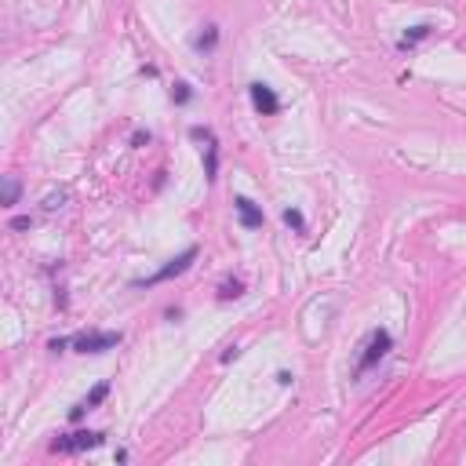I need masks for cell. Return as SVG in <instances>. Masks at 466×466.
Masks as SVG:
<instances>
[{"mask_svg":"<svg viewBox=\"0 0 466 466\" xmlns=\"http://www.w3.org/2000/svg\"><path fill=\"white\" fill-rule=\"evenodd\" d=\"M193 259H197V248H186L182 255H175L172 263H167L164 270H157L153 277H146V281H135L139 288H150V285H164V281H172V277H179V273H186L193 266Z\"/></svg>","mask_w":466,"mask_h":466,"instance_id":"obj_1","label":"cell"},{"mask_svg":"<svg viewBox=\"0 0 466 466\" xmlns=\"http://www.w3.org/2000/svg\"><path fill=\"white\" fill-rule=\"evenodd\" d=\"M121 339H124L121 331H84V335H77V339H69V343L81 353H102V350L121 346Z\"/></svg>","mask_w":466,"mask_h":466,"instance_id":"obj_2","label":"cell"},{"mask_svg":"<svg viewBox=\"0 0 466 466\" xmlns=\"http://www.w3.org/2000/svg\"><path fill=\"white\" fill-rule=\"evenodd\" d=\"M248 91H252V106H255V109H259V114H263V117H273L277 109H281V102H277V95H273V91H270V88H266L263 81H255V84H252Z\"/></svg>","mask_w":466,"mask_h":466,"instance_id":"obj_3","label":"cell"},{"mask_svg":"<svg viewBox=\"0 0 466 466\" xmlns=\"http://www.w3.org/2000/svg\"><path fill=\"white\" fill-rule=\"evenodd\" d=\"M233 208H237V215H240V226H245V230H259V226H263V208H259L255 200H248V197H237V200H233Z\"/></svg>","mask_w":466,"mask_h":466,"instance_id":"obj_4","label":"cell"},{"mask_svg":"<svg viewBox=\"0 0 466 466\" xmlns=\"http://www.w3.org/2000/svg\"><path fill=\"white\" fill-rule=\"evenodd\" d=\"M99 444H102V434H73L55 441V452H84V448H99Z\"/></svg>","mask_w":466,"mask_h":466,"instance_id":"obj_5","label":"cell"},{"mask_svg":"<svg viewBox=\"0 0 466 466\" xmlns=\"http://www.w3.org/2000/svg\"><path fill=\"white\" fill-rule=\"evenodd\" d=\"M386 350H390V335H386V331H376V335H371V346H368V353H364V361H361V368L376 364Z\"/></svg>","mask_w":466,"mask_h":466,"instance_id":"obj_6","label":"cell"},{"mask_svg":"<svg viewBox=\"0 0 466 466\" xmlns=\"http://www.w3.org/2000/svg\"><path fill=\"white\" fill-rule=\"evenodd\" d=\"M426 33H430V26H416L412 33H404V41H401V48H412L416 41H423V36H426Z\"/></svg>","mask_w":466,"mask_h":466,"instance_id":"obj_7","label":"cell"},{"mask_svg":"<svg viewBox=\"0 0 466 466\" xmlns=\"http://www.w3.org/2000/svg\"><path fill=\"white\" fill-rule=\"evenodd\" d=\"M240 292H245V285H240V281H226V285H222V292H219V299H237Z\"/></svg>","mask_w":466,"mask_h":466,"instance_id":"obj_8","label":"cell"},{"mask_svg":"<svg viewBox=\"0 0 466 466\" xmlns=\"http://www.w3.org/2000/svg\"><path fill=\"white\" fill-rule=\"evenodd\" d=\"M15 200H18V182L8 179V182H4V204H15Z\"/></svg>","mask_w":466,"mask_h":466,"instance_id":"obj_9","label":"cell"},{"mask_svg":"<svg viewBox=\"0 0 466 466\" xmlns=\"http://www.w3.org/2000/svg\"><path fill=\"white\" fill-rule=\"evenodd\" d=\"M285 222H288L292 230H303V215L295 212V208H288V212H285Z\"/></svg>","mask_w":466,"mask_h":466,"instance_id":"obj_10","label":"cell"},{"mask_svg":"<svg viewBox=\"0 0 466 466\" xmlns=\"http://www.w3.org/2000/svg\"><path fill=\"white\" fill-rule=\"evenodd\" d=\"M11 226H15V230H29V219H26V215H18V219L11 222Z\"/></svg>","mask_w":466,"mask_h":466,"instance_id":"obj_11","label":"cell"}]
</instances>
